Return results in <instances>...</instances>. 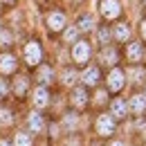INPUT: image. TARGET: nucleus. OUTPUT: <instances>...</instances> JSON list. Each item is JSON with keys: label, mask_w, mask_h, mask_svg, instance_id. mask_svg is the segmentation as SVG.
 Wrapping results in <instances>:
<instances>
[{"label": "nucleus", "mask_w": 146, "mask_h": 146, "mask_svg": "<svg viewBox=\"0 0 146 146\" xmlns=\"http://www.w3.org/2000/svg\"><path fill=\"white\" fill-rule=\"evenodd\" d=\"M117 130H119V124H117V119L110 115L108 110H97V115L92 119L94 137L101 139V142H110V139L117 137Z\"/></svg>", "instance_id": "obj_1"}, {"label": "nucleus", "mask_w": 146, "mask_h": 146, "mask_svg": "<svg viewBox=\"0 0 146 146\" xmlns=\"http://www.w3.org/2000/svg\"><path fill=\"white\" fill-rule=\"evenodd\" d=\"M94 58V45L90 38L81 36L72 47H70V61L74 68H88Z\"/></svg>", "instance_id": "obj_2"}, {"label": "nucleus", "mask_w": 146, "mask_h": 146, "mask_svg": "<svg viewBox=\"0 0 146 146\" xmlns=\"http://www.w3.org/2000/svg\"><path fill=\"white\" fill-rule=\"evenodd\" d=\"M23 63L27 70H36L45 63V47L38 38H29L23 45Z\"/></svg>", "instance_id": "obj_3"}, {"label": "nucleus", "mask_w": 146, "mask_h": 146, "mask_svg": "<svg viewBox=\"0 0 146 146\" xmlns=\"http://www.w3.org/2000/svg\"><path fill=\"white\" fill-rule=\"evenodd\" d=\"M104 88L110 92V97H117V94H124V90L128 88V76H126V70L121 65L112 68L104 74Z\"/></svg>", "instance_id": "obj_4"}, {"label": "nucleus", "mask_w": 146, "mask_h": 146, "mask_svg": "<svg viewBox=\"0 0 146 146\" xmlns=\"http://www.w3.org/2000/svg\"><path fill=\"white\" fill-rule=\"evenodd\" d=\"M121 61L126 65H144L146 61V45L139 38L128 40L126 45L121 47Z\"/></svg>", "instance_id": "obj_5"}, {"label": "nucleus", "mask_w": 146, "mask_h": 146, "mask_svg": "<svg viewBox=\"0 0 146 146\" xmlns=\"http://www.w3.org/2000/svg\"><path fill=\"white\" fill-rule=\"evenodd\" d=\"M97 11L104 23H119L124 20V5L121 0H97Z\"/></svg>", "instance_id": "obj_6"}, {"label": "nucleus", "mask_w": 146, "mask_h": 146, "mask_svg": "<svg viewBox=\"0 0 146 146\" xmlns=\"http://www.w3.org/2000/svg\"><path fill=\"white\" fill-rule=\"evenodd\" d=\"M43 23H45V29H47L50 36H58V34H63L65 27H68V14H65L63 9L54 7V9H50V11L45 14Z\"/></svg>", "instance_id": "obj_7"}, {"label": "nucleus", "mask_w": 146, "mask_h": 146, "mask_svg": "<svg viewBox=\"0 0 146 146\" xmlns=\"http://www.w3.org/2000/svg\"><path fill=\"white\" fill-rule=\"evenodd\" d=\"M97 65L101 70H112L117 65H121V47L117 45H108V47H99L97 52Z\"/></svg>", "instance_id": "obj_8"}, {"label": "nucleus", "mask_w": 146, "mask_h": 146, "mask_svg": "<svg viewBox=\"0 0 146 146\" xmlns=\"http://www.w3.org/2000/svg\"><path fill=\"white\" fill-rule=\"evenodd\" d=\"M68 106L76 112H83V110H88L92 106V92L88 88H83L81 83L70 90V97H68Z\"/></svg>", "instance_id": "obj_9"}, {"label": "nucleus", "mask_w": 146, "mask_h": 146, "mask_svg": "<svg viewBox=\"0 0 146 146\" xmlns=\"http://www.w3.org/2000/svg\"><path fill=\"white\" fill-rule=\"evenodd\" d=\"M58 126H61V133L65 137L70 135H79V126H81V112L68 108L61 112V119H58Z\"/></svg>", "instance_id": "obj_10"}, {"label": "nucleus", "mask_w": 146, "mask_h": 146, "mask_svg": "<svg viewBox=\"0 0 146 146\" xmlns=\"http://www.w3.org/2000/svg\"><path fill=\"white\" fill-rule=\"evenodd\" d=\"M101 81H104V70L97 63H90L88 68H83V72H81V86L83 88H88L92 92L97 88H101Z\"/></svg>", "instance_id": "obj_11"}, {"label": "nucleus", "mask_w": 146, "mask_h": 146, "mask_svg": "<svg viewBox=\"0 0 146 146\" xmlns=\"http://www.w3.org/2000/svg\"><path fill=\"white\" fill-rule=\"evenodd\" d=\"M108 112L117 119V124H126L130 119V112H128V99L117 94V97H110V104H108Z\"/></svg>", "instance_id": "obj_12"}, {"label": "nucleus", "mask_w": 146, "mask_h": 146, "mask_svg": "<svg viewBox=\"0 0 146 146\" xmlns=\"http://www.w3.org/2000/svg\"><path fill=\"white\" fill-rule=\"evenodd\" d=\"M110 32H112V45L117 47H124L128 40H133V25L128 20H119L110 25Z\"/></svg>", "instance_id": "obj_13"}, {"label": "nucleus", "mask_w": 146, "mask_h": 146, "mask_svg": "<svg viewBox=\"0 0 146 146\" xmlns=\"http://www.w3.org/2000/svg\"><path fill=\"white\" fill-rule=\"evenodd\" d=\"M25 130L27 133H32L34 137L36 135H43L45 130H47V117L43 115V112H38V110H29L27 115H25Z\"/></svg>", "instance_id": "obj_14"}, {"label": "nucleus", "mask_w": 146, "mask_h": 146, "mask_svg": "<svg viewBox=\"0 0 146 146\" xmlns=\"http://www.w3.org/2000/svg\"><path fill=\"white\" fill-rule=\"evenodd\" d=\"M32 92V76L29 74H16L11 79V94L16 97V101H25Z\"/></svg>", "instance_id": "obj_15"}, {"label": "nucleus", "mask_w": 146, "mask_h": 146, "mask_svg": "<svg viewBox=\"0 0 146 146\" xmlns=\"http://www.w3.org/2000/svg\"><path fill=\"white\" fill-rule=\"evenodd\" d=\"M29 99H32L34 110L43 112V110L50 108V104H52V90H50V88H45V86H34L32 92H29Z\"/></svg>", "instance_id": "obj_16"}, {"label": "nucleus", "mask_w": 146, "mask_h": 146, "mask_svg": "<svg viewBox=\"0 0 146 146\" xmlns=\"http://www.w3.org/2000/svg\"><path fill=\"white\" fill-rule=\"evenodd\" d=\"M128 112L133 119L146 117V94L142 90H133V94L128 97Z\"/></svg>", "instance_id": "obj_17"}, {"label": "nucleus", "mask_w": 146, "mask_h": 146, "mask_svg": "<svg viewBox=\"0 0 146 146\" xmlns=\"http://www.w3.org/2000/svg\"><path fill=\"white\" fill-rule=\"evenodd\" d=\"M20 70V61L14 52H0V76H16Z\"/></svg>", "instance_id": "obj_18"}, {"label": "nucleus", "mask_w": 146, "mask_h": 146, "mask_svg": "<svg viewBox=\"0 0 146 146\" xmlns=\"http://www.w3.org/2000/svg\"><path fill=\"white\" fill-rule=\"evenodd\" d=\"M58 83L63 86V88H68V90H72L76 88L79 83H81V72H79V68H74V65H65V68H61V72H58Z\"/></svg>", "instance_id": "obj_19"}, {"label": "nucleus", "mask_w": 146, "mask_h": 146, "mask_svg": "<svg viewBox=\"0 0 146 146\" xmlns=\"http://www.w3.org/2000/svg\"><path fill=\"white\" fill-rule=\"evenodd\" d=\"M34 81H36V86H45V88H50V86L56 81L54 68H52L50 63H43L40 68L34 70Z\"/></svg>", "instance_id": "obj_20"}, {"label": "nucleus", "mask_w": 146, "mask_h": 146, "mask_svg": "<svg viewBox=\"0 0 146 146\" xmlns=\"http://www.w3.org/2000/svg\"><path fill=\"white\" fill-rule=\"evenodd\" d=\"M126 76L128 83L135 86V90H142V86L146 83V65H126Z\"/></svg>", "instance_id": "obj_21"}, {"label": "nucleus", "mask_w": 146, "mask_h": 146, "mask_svg": "<svg viewBox=\"0 0 146 146\" xmlns=\"http://www.w3.org/2000/svg\"><path fill=\"white\" fill-rule=\"evenodd\" d=\"M74 25H76L79 34H81V36H86V38L90 36V34H94V32H97V27H99V25H97V20H94V16L88 14V11H83V14L76 18Z\"/></svg>", "instance_id": "obj_22"}, {"label": "nucleus", "mask_w": 146, "mask_h": 146, "mask_svg": "<svg viewBox=\"0 0 146 146\" xmlns=\"http://www.w3.org/2000/svg\"><path fill=\"white\" fill-rule=\"evenodd\" d=\"M94 36H97V45H99V47H108V45H112V32H110V25H99L97 32H94Z\"/></svg>", "instance_id": "obj_23"}, {"label": "nucleus", "mask_w": 146, "mask_h": 146, "mask_svg": "<svg viewBox=\"0 0 146 146\" xmlns=\"http://www.w3.org/2000/svg\"><path fill=\"white\" fill-rule=\"evenodd\" d=\"M11 144L14 146H34V135L27 133L25 128H18L14 133V137H11Z\"/></svg>", "instance_id": "obj_24"}, {"label": "nucleus", "mask_w": 146, "mask_h": 146, "mask_svg": "<svg viewBox=\"0 0 146 146\" xmlns=\"http://www.w3.org/2000/svg\"><path fill=\"white\" fill-rule=\"evenodd\" d=\"M92 104H97V108H99V110L108 108V104H110V92L106 90V88H97V90H92Z\"/></svg>", "instance_id": "obj_25"}, {"label": "nucleus", "mask_w": 146, "mask_h": 146, "mask_svg": "<svg viewBox=\"0 0 146 146\" xmlns=\"http://www.w3.org/2000/svg\"><path fill=\"white\" fill-rule=\"evenodd\" d=\"M11 47H14V32L2 25L0 27V50L2 52H11Z\"/></svg>", "instance_id": "obj_26"}, {"label": "nucleus", "mask_w": 146, "mask_h": 146, "mask_svg": "<svg viewBox=\"0 0 146 146\" xmlns=\"http://www.w3.org/2000/svg\"><path fill=\"white\" fill-rule=\"evenodd\" d=\"M14 121H16V112L9 108L7 104H0V128H2V126L9 128Z\"/></svg>", "instance_id": "obj_27"}, {"label": "nucleus", "mask_w": 146, "mask_h": 146, "mask_svg": "<svg viewBox=\"0 0 146 146\" xmlns=\"http://www.w3.org/2000/svg\"><path fill=\"white\" fill-rule=\"evenodd\" d=\"M61 38H63V45H70V47H72L74 43L81 38V34H79L76 25H68V27H65V32L61 34Z\"/></svg>", "instance_id": "obj_28"}, {"label": "nucleus", "mask_w": 146, "mask_h": 146, "mask_svg": "<svg viewBox=\"0 0 146 146\" xmlns=\"http://www.w3.org/2000/svg\"><path fill=\"white\" fill-rule=\"evenodd\" d=\"M9 97H11V81L0 76V104H5Z\"/></svg>", "instance_id": "obj_29"}, {"label": "nucleus", "mask_w": 146, "mask_h": 146, "mask_svg": "<svg viewBox=\"0 0 146 146\" xmlns=\"http://www.w3.org/2000/svg\"><path fill=\"white\" fill-rule=\"evenodd\" d=\"M137 32H139V40L146 45V16L139 20V25H137Z\"/></svg>", "instance_id": "obj_30"}, {"label": "nucleus", "mask_w": 146, "mask_h": 146, "mask_svg": "<svg viewBox=\"0 0 146 146\" xmlns=\"http://www.w3.org/2000/svg\"><path fill=\"white\" fill-rule=\"evenodd\" d=\"M108 146H130L126 139H121V137H115V139H110Z\"/></svg>", "instance_id": "obj_31"}, {"label": "nucleus", "mask_w": 146, "mask_h": 146, "mask_svg": "<svg viewBox=\"0 0 146 146\" xmlns=\"http://www.w3.org/2000/svg\"><path fill=\"white\" fill-rule=\"evenodd\" d=\"M16 2H18V0H0V5H2L5 9H11V7H16Z\"/></svg>", "instance_id": "obj_32"}, {"label": "nucleus", "mask_w": 146, "mask_h": 146, "mask_svg": "<svg viewBox=\"0 0 146 146\" xmlns=\"http://www.w3.org/2000/svg\"><path fill=\"white\" fill-rule=\"evenodd\" d=\"M0 146H14V144H11V137H7V135H0Z\"/></svg>", "instance_id": "obj_33"}, {"label": "nucleus", "mask_w": 146, "mask_h": 146, "mask_svg": "<svg viewBox=\"0 0 146 146\" xmlns=\"http://www.w3.org/2000/svg\"><path fill=\"white\" fill-rule=\"evenodd\" d=\"M137 2H139V5H142V7L146 9V0H137Z\"/></svg>", "instance_id": "obj_34"}, {"label": "nucleus", "mask_w": 146, "mask_h": 146, "mask_svg": "<svg viewBox=\"0 0 146 146\" xmlns=\"http://www.w3.org/2000/svg\"><path fill=\"white\" fill-rule=\"evenodd\" d=\"M142 92H144V94H146V83H144V86H142Z\"/></svg>", "instance_id": "obj_35"}, {"label": "nucleus", "mask_w": 146, "mask_h": 146, "mask_svg": "<svg viewBox=\"0 0 146 146\" xmlns=\"http://www.w3.org/2000/svg\"><path fill=\"white\" fill-rule=\"evenodd\" d=\"M133 146H142V144H133Z\"/></svg>", "instance_id": "obj_36"}, {"label": "nucleus", "mask_w": 146, "mask_h": 146, "mask_svg": "<svg viewBox=\"0 0 146 146\" xmlns=\"http://www.w3.org/2000/svg\"><path fill=\"white\" fill-rule=\"evenodd\" d=\"M0 27H2V20H0Z\"/></svg>", "instance_id": "obj_37"}]
</instances>
